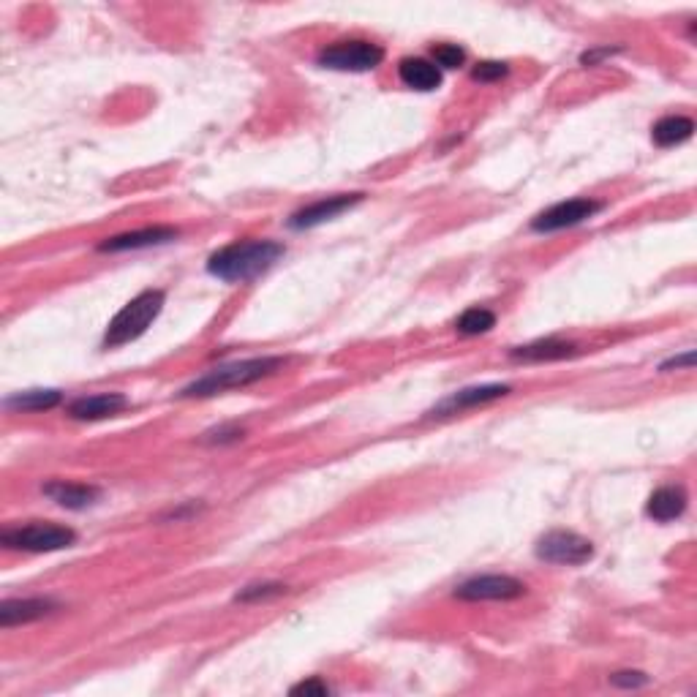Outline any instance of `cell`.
Here are the masks:
<instances>
[{
  "instance_id": "cell-1",
  "label": "cell",
  "mask_w": 697,
  "mask_h": 697,
  "mask_svg": "<svg viewBox=\"0 0 697 697\" xmlns=\"http://www.w3.org/2000/svg\"><path fill=\"white\" fill-rule=\"evenodd\" d=\"M284 256V246L273 240H237L229 246L218 248L216 254L207 259V273L216 275L226 284H246Z\"/></svg>"
},
{
  "instance_id": "cell-2",
  "label": "cell",
  "mask_w": 697,
  "mask_h": 697,
  "mask_svg": "<svg viewBox=\"0 0 697 697\" xmlns=\"http://www.w3.org/2000/svg\"><path fill=\"white\" fill-rule=\"evenodd\" d=\"M281 365H284L281 357H254V360H237V363L218 365L213 371H207L205 376H199L197 382L183 387L180 398H210V395L226 393V390L248 387V384L275 374Z\"/></svg>"
},
{
  "instance_id": "cell-3",
  "label": "cell",
  "mask_w": 697,
  "mask_h": 697,
  "mask_svg": "<svg viewBox=\"0 0 697 697\" xmlns=\"http://www.w3.org/2000/svg\"><path fill=\"white\" fill-rule=\"evenodd\" d=\"M167 295L161 289H145L139 292L131 303H126L118 311V316L109 322L107 333H104V349H118L131 341H137L148 333V327L156 322L161 311H164Z\"/></svg>"
},
{
  "instance_id": "cell-4",
  "label": "cell",
  "mask_w": 697,
  "mask_h": 697,
  "mask_svg": "<svg viewBox=\"0 0 697 697\" xmlns=\"http://www.w3.org/2000/svg\"><path fill=\"white\" fill-rule=\"evenodd\" d=\"M0 542L9 550H25V553H55V550L71 548L77 542V534L66 526L55 523H28L17 529H6L0 534Z\"/></svg>"
},
{
  "instance_id": "cell-5",
  "label": "cell",
  "mask_w": 697,
  "mask_h": 697,
  "mask_svg": "<svg viewBox=\"0 0 697 697\" xmlns=\"http://www.w3.org/2000/svg\"><path fill=\"white\" fill-rule=\"evenodd\" d=\"M384 60V50L374 41H338L319 55V66L333 71H371Z\"/></svg>"
},
{
  "instance_id": "cell-6",
  "label": "cell",
  "mask_w": 697,
  "mask_h": 697,
  "mask_svg": "<svg viewBox=\"0 0 697 697\" xmlns=\"http://www.w3.org/2000/svg\"><path fill=\"white\" fill-rule=\"evenodd\" d=\"M537 556L548 564L580 567L594 559V545L575 531H548L537 542Z\"/></svg>"
},
{
  "instance_id": "cell-7",
  "label": "cell",
  "mask_w": 697,
  "mask_h": 697,
  "mask_svg": "<svg viewBox=\"0 0 697 697\" xmlns=\"http://www.w3.org/2000/svg\"><path fill=\"white\" fill-rule=\"evenodd\" d=\"M602 202L597 199H567V202H559V205L548 207L545 213L531 221V229L540 232V235H550V232H561V229H570V226H578L583 221H589L602 210Z\"/></svg>"
},
{
  "instance_id": "cell-8",
  "label": "cell",
  "mask_w": 697,
  "mask_h": 697,
  "mask_svg": "<svg viewBox=\"0 0 697 697\" xmlns=\"http://www.w3.org/2000/svg\"><path fill=\"white\" fill-rule=\"evenodd\" d=\"M523 594H526V586L510 575H477L455 589V597L463 602H507Z\"/></svg>"
},
{
  "instance_id": "cell-9",
  "label": "cell",
  "mask_w": 697,
  "mask_h": 697,
  "mask_svg": "<svg viewBox=\"0 0 697 697\" xmlns=\"http://www.w3.org/2000/svg\"><path fill=\"white\" fill-rule=\"evenodd\" d=\"M363 197L365 194H335V197L319 199V202H314V205L297 210L295 216L289 218L286 224H289V229H297V232H303V229H314V226L324 224V221H330V218L346 213L349 207L360 205Z\"/></svg>"
},
{
  "instance_id": "cell-10",
  "label": "cell",
  "mask_w": 697,
  "mask_h": 697,
  "mask_svg": "<svg viewBox=\"0 0 697 697\" xmlns=\"http://www.w3.org/2000/svg\"><path fill=\"white\" fill-rule=\"evenodd\" d=\"M504 395H510V384H480V387H466L452 393L450 398H444L442 403H436L431 409V417H447V414H458L463 409H474L482 403L499 401Z\"/></svg>"
},
{
  "instance_id": "cell-11",
  "label": "cell",
  "mask_w": 697,
  "mask_h": 697,
  "mask_svg": "<svg viewBox=\"0 0 697 697\" xmlns=\"http://www.w3.org/2000/svg\"><path fill=\"white\" fill-rule=\"evenodd\" d=\"M180 235L175 226H145L137 232H126V235L109 237L99 246L101 254H118V251H137V248L164 246L169 240H175Z\"/></svg>"
},
{
  "instance_id": "cell-12",
  "label": "cell",
  "mask_w": 697,
  "mask_h": 697,
  "mask_svg": "<svg viewBox=\"0 0 697 697\" xmlns=\"http://www.w3.org/2000/svg\"><path fill=\"white\" fill-rule=\"evenodd\" d=\"M52 610H58V602L50 597H33V599H6L0 605V627H17V624H30L44 616H50Z\"/></svg>"
},
{
  "instance_id": "cell-13",
  "label": "cell",
  "mask_w": 697,
  "mask_h": 697,
  "mask_svg": "<svg viewBox=\"0 0 697 697\" xmlns=\"http://www.w3.org/2000/svg\"><path fill=\"white\" fill-rule=\"evenodd\" d=\"M123 409H128V398L120 393H96L85 395V398H77V401L69 406V414L74 420H104V417H115Z\"/></svg>"
},
{
  "instance_id": "cell-14",
  "label": "cell",
  "mask_w": 697,
  "mask_h": 697,
  "mask_svg": "<svg viewBox=\"0 0 697 697\" xmlns=\"http://www.w3.org/2000/svg\"><path fill=\"white\" fill-rule=\"evenodd\" d=\"M44 496H50L55 504L66 507V510H85V507H90V504H96L101 499V491L96 485L52 480L44 485Z\"/></svg>"
},
{
  "instance_id": "cell-15",
  "label": "cell",
  "mask_w": 697,
  "mask_h": 697,
  "mask_svg": "<svg viewBox=\"0 0 697 697\" xmlns=\"http://www.w3.org/2000/svg\"><path fill=\"white\" fill-rule=\"evenodd\" d=\"M684 510H687V493H684V488H678V485L657 488V491L651 493L646 507L648 518H654L657 523L676 521V518L684 515Z\"/></svg>"
},
{
  "instance_id": "cell-16",
  "label": "cell",
  "mask_w": 697,
  "mask_h": 697,
  "mask_svg": "<svg viewBox=\"0 0 697 697\" xmlns=\"http://www.w3.org/2000/svg\"><path fill=\"white\" fill-rule=\"evenodd\" d=\"M398 77H401V82L406 85V88L423 90V93L436 90L439 85H442V69H439L433 60H425V58L401 60V66H398Z\"/></svg>"
},
{
  "instance_id": "cell-17",
  "label": "cell",
  "mask_w": 697,
  "mask_h": 697,
  "mask_svg": "<svg viewBox=\"0 0 697 697\" xmlns=\"http://www.w3.org/2000/svg\"><path fill=\"white\" fill-rule=\"evenodd\" d=\"M578 352L575 344H567V341H559V338H542V341H534V344L518 346L512 352V360H523V363H553V360H564V357H572Z\"/></svg>"
},
{
  "instance_id": "cell-18",
  "label": "cell",
  "mask_w": 697,
  "mask_h": 697,
  "mask_svg": "<svg viewBox=\"0 0 697 697\" xmlns=\"http://www.w3.org/2000/svg\"><path fill=\"white\" fill-rule=\"evenodd\" d=\"M692 134H695V123H692V118H684V115H668V118H662L651 128V139L657 142L659 148H676L681 142H687Z\"/></svg>"
},
{
  "instance_id": "cell-19",
  "label": "cell",
  "mask_w": 697,
  "mask_h": 697,
  "mask_svg": "<svg viewBox=\"0 0 697 697\" xmlns=\"http://www.w3.org/2000/svg\"><path fill=\"white\" fill-rule=\"evenodd\" d=\"M63 401V395L58 390H28V393H17L6 398V409L14 412H47L55 409Z\"/></svg>"
},
{
  "instance_id": "cell-20",
  "label": "cell",
  "mask_w": 697,
  "mask_h": 697,
  "mask_svg": "<svg viewBox=\"0 0 697 697\" xmlns=\"http://www.w3.org/2000/svg\"><path fill=\"white\" fill-rule=\"evenodd\" d=\"M455 327L461 335H485L496 327V314L488 308H469L458 316Z\"/></svg>"
},
{
  "instance_id": "cell-21",
  "label": "cell",
  "mask_w": 697,
  "mask_h": 697,
  "mask_svg": "<svg viewBox=\"0 0 697 697\" xmlns=\"http://www.w3.org/2000/svg\"><path fill=\"white\" fill-rule=\"evenodd\" d=\"M431 55L439 69H461L466 63V52L458 44H436Z\"/></svg>"
},
{
  "instance_id": "cell-22",
  "label": "cell",
  "mask_w": 697,
  "mask_h": 697,
  "mask_svg": "<svg viewBox=\"0 0 697 697\" xmlns=\"http://www.w3.org/2000/svg\"><path fill=\"white\" fill-rule=\"evenodd\" d=\"M507 74H510V66L501 63V60H482L472 71V77L477 79V82H499V79H504Z\"/></svg>"
},
{
  "instance_id": "cell-23",
  "label": "cell",
  "mask_w": 697,
  "mask_h": 697,
  "mask_svg": "<svg viewBox=\"0 0 697 697\" xmlns=\"http://www.w3.org/2000/svg\"><path fill=\"white\" fill-rule=\"evenodd\" d=\"M286 586L281 583H256V586H246V589L237 594V602H259V599H270L284 594Z\"/></svg>"
},
{
  "instance_id": "cell-24",
  "label": "cell",
  "mask_w": 697,
  "mask_h": 697,
  "mask_svg": "<svg viewBox=\"0 0 697 697\" xmlns=\"http://www.w3.org/2000/svg\"><path fill=\"white\" fill-rule=\"evenodd\" d=\"M610 684L621 689H638V687H646L648 676L646 673H640V670H619V673H613V676H610Z\"/></svg>"
},
{
  "instance_id": "cell-25",
  "label": "cell",
  "mask_w": 697,
  "mask_h": 697,
  "mask_svg": "<svg viewBox=\"0 0 697 697\" xmlns=\"http://www.w3.org/2000/svg\"><path fill=\"white\" fill-rule=\"evenodd\" d=\"M292 695H330V687L324 684V681H319V678H308V681H303V684H295L292 687Z\"/></svg>"
},
{
  "instance_id": "cell-26",
  "label": "cell",
  "mask_w": 697,
  "mask_h": 697,
  "mask_svg": "<svg viewBox=\"0 0 697 697\" xmlns=\"http://www.w3.org/2000/svg\"><path fill=\"white\" fill-rule=\"evenodd\" d=\"M695 365V352L681 354V357H673L668 363L662 365V371H670V368H692Z\"/></svg>"
}]
</instances>
